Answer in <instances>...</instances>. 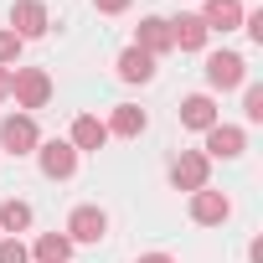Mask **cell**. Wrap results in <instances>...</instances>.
Returning a JSON list of instances; mask_svg holds the SVG:
<instances>
[{
	"instance_id": "1",
	"label": "cell",
	"mask_w": 263,
	"mask_h": 263,
	"mask_svg": "<svg viewBox=\"0 0 263 263\" xmlns=\"http://www.w3.org/2000/svg\"><path fill=\"white\" fill-rule=\"evenodd\" d=\"M11 98H16L21 114L47 108V103H52V72H47V67H16V72H11Z\"/></svg>"
},
{
	"instance_id": "2",
	"label": "cell",
	"mask_w": 263,
	"mask_h": 263,
	"mask_svg": "<svg viewBox=\"0 0 263 263\" xmlns=\"http://www.w3.org/2000/svg\"><path fill=\"white\" fill-rule=\"evenodd\" d=\"M36 145H42V129H36V114H6L0 119V150L6 155H36Z\"/></svg>"
},
{
	"instance_id": "3",
	"label": "cell",
	"mask_w": 263,
	"mask_h": 263,
	"mask_svg": "<svg viewBox=\"0 0 263 263\" xmlns=\"http://www.w3.org/2000/svg\"><path fill=\"white\" fill-rule=\"evenodd\" d=\"M206 83H212L217 93L242 88V83H248V57H242V52H212V57H206Z\"/></svg>"
},
{
	"instance_id": "4",
	"label": "cell",
	"mask_w": 263,
	"mask_h": 263,
	"mask_svg": "<svg viewBox=\"0 0 263 263\" xmlns=\"http://www.w3.org/2000/svg\"><path fill=\"white\" fill-rule=\"evenodd\" d=\"M36 165H42L47 181H72L78 176V150L67 140H42L36 145Z\"/></svg>"
},
{
	"instance_id": "5",
	"label": "cell",
	"mask_w": 263,
	"mask_h": 263,
	"mask_svg": "<svg viewBox=\"0 0 263 263\" xmlns=\"http://www.w3.org/2000/svg\"><path fill=\"white\" fill-rule=\"evenodd\" d=\"M62 232H67L72 248H78V242H103V237H108V212L93 206V201H88V206H72V217H67Z\"/></svg>"
},
{
	"instance_id": "6",
	"label": "cell",
	"mask_w": 263,
	"mask_h": 263,
	"mask_svg": "<svg viewBox=\"0 0 263 263\" xmlns=\"http://www.w3.org/2000/svg\"><path fill=\"white\" fill-rule=\"evenodd\" d=\"M206 176H212V160H206L201 150H181V155L171 160V186H176V191H186V196H191V191H201V186H206Z\"/></svg>"
},
{
	"instance_id": "7",
	"label": "cell",
	"mask_w": 263,
	"mask_h": 263,
	"mask_svg": "<svg viewBox=\"0 0 263 263\" xmlns=\"http://www.w3.org/2000/svg\"><path fill=\"white\" fill-rule=\"evenodd\" d=\"M242 150H248V129L242 124H212L206 129V145H201L206 160H237Z\"/></svg>"
},
{
	"instance_id": "8",
	"label": "cell",
	"mask_w": 263,
	"mask_h": 263,
	"mask_svg": "<svg viewBox=\"0 0 263 263\" xmlns=\"http://www.w3.org/2000/svg\"><path fill=\"white\" fill-rule=\"evenodd\" d=\"M227 217H232V196L227 191H212V186L191 191V222L196 227H222Z\"/></svg>"
},
{
	"instance_id": "9",
	"label": "cell",
	"mask_w": 263,
	"mask_h": 263,
	"mask_svg": "<svg viewBox=\"0 0 263 263\" xmlns=\"http://www.w3.org/2000/svg\"><path fill=\"white\" fill-rule=\"evenodd\" d=\"M47 26H52V16H47V6H42V0H16V6H11V31H16L21 42L47 36Z\"/></svg>"
},
{
	"instance_id": "10",
	"label": "cell",
	"mask_w": 263,
	"mask_h": 263,
	"mask_svg": "<svg viewBox=\"0 0 263 263\" xmlns=\"http://www.w3.org/2000/svg\"><path fill=\"white\" fill-rule=\"evenodd\" d=\"M176 114H181V124H186V129H201V135H206L212 124H222V108H217V98H212V93H186Z\"/></svg>"
},
{
	"instance_id": "11",
	"label": "cell",
	"mask_w": 263,
	"mask_h": 263,
	"mask_svg": "<svg viewBox=\"0 0 263 263\" xmlns=\"http://www.w3.org/2000/svg\"><path fill=\"white\" fill-rule=\"evenodd\" d=\"M67 145H72L78 155H98V150L108 145V129H103V119H98V114H78V119H72V135H67Z\"/></svg>"
},
{
	"instance_id": "12",
	"label": "cell",
	"mask_w": 263,
	"mask_h": 263,
	"mask_svg": "<svg viewBox=\"0 0 263 263\" xmlns=\"http://www.w3.org/2000/svg\"><path fill=\"white\" fill-rule=\"evenodd\" d=\"M108 140H140L145 129H150V114L145 108H135V103H114V114H108Z\"/></svg>"
},
{
	"instance_id": "13",
	"label": "cell",
	"mask_w": 263,
	"mask_h": 263,
	"mask_svg": "<svg viewBox=\"0 0 263 263\" xmlns=\"http://www.w3.org/2000/svg\"><path fill=\"white\" fill-rule=\"evenodd\" d=\"M135 47L150 52L155 62H160L165 52H176V47H171V21H165V16H145V21L135 26Z\"/></svg>"
},
{
	"instance_id": "14",
	"label": "cell",
	"mask_w": 263,
	"mask_h": 263,
	"mask_svg": "<svg viewBox=\"0 0 263 263\" xmlns=\"http://www.w3.org/2000/svg\"><path fill=\"white\" fill-rule=\"evenodd\" d=\"M196 16H201L206 31H237L248 11H242V0H201V11H196Z\"/></svg>"
},
{
	"instance_id": "15",
	"label": "cell",
	"mask_w": 263,
	"mask_h": 263,
	"mask_svg": "<svg viewBox=\"0 0 263 263\" xmlns=\"http://www.w3.org/2000/svg\"><path fill=\"white\" fill-rule=\"evenodd\" d=\"M114 72H119V83H150V78H155V57H150V52H140L135 42H129V47L119 52Z\"/></svg>"
},
{
	"instance_id": "16",
	"label": "cell",
	"mask_w": 263,
	"mask_h": 263,
	"mask_svg": "<svg viewBox=\"0 0 263 263\" xmlns=\"http://www.w3.org/2000/svg\"><path fill=\"white\" fill-rule=\"evenodd\" d=\"M206 26H201V16H176L171 21V47H181V52H206Z\"/></svg>"
},
{
	"instance_id": "17",
	"label": "cell",
	"mask_w": 263,
	"mask_h": 263,
	"mask_svg": "<svg viewBox=\"0 0 263 263\" xmlns=\"http://www.w3.org/2000/svg\"><path fill=\"white\" fill-rule=\"evenodd\" d=\"M31 201H21V196H6L0 201V237H21L26 227H31Z\"/></svg>"
},
{
	"instance_id": "18",
	"label": "cell",
	"mask_w": 263,
	"mask_h": 263,
	"mask_svg": "<svg viewBox=\"0 0 263 263\" xmlns=\"http://www.w3.org/2000/svg\"><path fill=\"white\" fill-rule=\"evenodd\" d=\"M31 258H36V263H67V258H72L67 232H42V237L31 242Z\"/></svg>"
},
{
	"instance_id": "19",
	"label": "cell",
	"mask_w": 263,
	"mask_h": 263,
	"mask_svg": "<svg viewBox=\"0 0 263 263\" xmlns=\"http://www.w3.org/2000/svg\"><path fill=\"white\" fill-rule=\"evenodd\" d=\"M242 119L263 124V83H242Z\"/></svg>"
},
{
	"instance_id": "20",
	"label": "cell",
	"mask_w": 263,
	"mask_h": 263,
	"mask_svg": "<svg viewBox=\"0 0 263 263\" xmlns=\"http://www.w3.org/2000/svg\"><path fill=\"white\" fill-rule=\"evenodd\" d=\"M21 47H26V42H21L11 26H0V67H16V62H21Z\"/></svg>"
},
{
	"instance_id": "21",
	"label": "cell",
	"mask_w": 263,
	"mask_h": 263,
	"mask_svg": "<svg viewBox=\"0 0 263 263\" xmlns=\"http://www.w3.org/2000/svg\"><path fill=\"white\" fill-rule=\"evenodd\" d=\"M0 263H31V248L21 237H0Z\"/></svg>"
},
{
	"instance_id": "22",
	"label": "cell",
	"mask_w": 263,
	"mask_h": 263,
	"mask_svg": "<svg viewBox=\"0 0 263 263\" xmlns=\"http://www.w3.org/2000/svg\"><path fill=\"white\" fill-rule=\"evenodd\" d=\"M242 31H248L253 42H263V11H248V16H242Z\"/></svg>"
},
{
	"instance_id": "23",
	"label": "cell",
	"mask_w": 263,
	"mask_h": 263,
	"mask_svg": "<svg viewBox=\"0 0 263 263\" xmlns=\"http://www.w3.org/2000/svg\"><path fill=\"white\" fill-rule=\"evenodd\" d=\"M93 11H98V16H124L129 0H93Z\"/></svg>"
},
{
	"instance_id": "24",
	"label": "cell",
	"mask_w": 263,
	"mask_h": 263,
	"mask_svg": "<svg viewBox=\"0 0 263 263\" xmlns=\"http://www.w3.org/2000/svg\"><path fill=\"white\" fill-rule=\"evenodd\" d=\"M11 72H16V67H0V103L11 98Z\"/></svg>"
},
{
	"instance_id": "25",
	"label": "cell",
	"mask_w": 263,
	"mask_h": 263,
	"mask_svg": "<svg viewBox=\"0 0 263 263\" xmlns=\"http://www.w3.org/2000/svg\"><path fill=\"white\" fill-rule=\"evenodd\" d=\"M135 263H176V258H171V253H140Z\"/></svg>"
}]
</instances>
